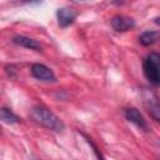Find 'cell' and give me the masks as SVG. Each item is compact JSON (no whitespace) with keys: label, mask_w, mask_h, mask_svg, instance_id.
<instances>
[{"label":"cell","mask_w":160,"mask_h":160,"mask_svg":"<svg viewBox=\"0 0 160 160\" xmlns=\"http://www.w3.org/2000/svg\"><path fill=\"white\" fill-rule=\"evenodd\" d=\"M34 160H35V159H34Z\"/></svg>","instance_id":"obj_11"},{"label":"cell","mask_w":160,"mask_h":160,"mask_svg":"<svg viewBox=\"0 0 160 160\" xmlns=\"http://www.w3.org/2000/svg\"><path fill=\"white\" fill-rule=\"evenodd\" d=\"M111 26L115 31L124 32V31L132 29L135 26V21L131 18H128L124 15H116L111 19Z\"/></svg>","instance_id":"obj_5"},{"label":"cell","mask_w":160,"mask_h":160,"mask_svg":"<svg viewBox=\"0 0 160 160\" xmlns=\"http://www.w3.org/2000/svg\"><path fill=\"white\" fill-rule=\"evenodd\" d=\"M158 39H159V32L154 31V30H146L139 36V41L144 46H150V45L155 44L158 41Z\"/></svg>","instance_id":"obj_8"},{"label":"cell","mask_w":160,"mask_h":160,"mask_svg":"<svg viewBox=\"0 0 160 160\" xmlns=\"http://www.w3.org/2000/svg\"><path fill=\"white\" fill-rule=\"evenodd\" d=\"M31 118L39 125H41L49 130H52V131H62L65 128V125L60 120V118H58L52 111H50L48 108H45L42 105H36L32 108Z\"/></svg>","instance_id":"obj_1"},{"label":"cell","mask_w":160,"mask_h":160,"mask_svg":"<svg viewBox=\"0 0 160 160\" xmlns=\"http://www.w3.org/2000/svg\"><path fill=\"white\" fill-rule=\"evenodd\" d=\"M0 121L5 124H18L20 119L9 108H0Z\"/></svg>","instance_id":"obj_9"},{"label":"cell","mask_w":160,"mask_h":160,"mask_svg":"<svg viewBox=\"0 0 160 160\" xmlns=\"http://www.w3.org/2000/svg\"><path fill=\"white\" fill-rule=\"evenodd\" d=\"M12 42L15 45H19V46H22V48H26V49H30V50H36V51L41 50V45H40L39 41L34 40L31 38L24 36V35H18V36L12 38Z\"/></svg>","instance_id":"obj_7"},{"label":"cell","mask_w":160,"mask_h":160,"mask_svg":"<svg viewBox=\"0 0 160 160\" xmlns=\"http://www.w3.org/2000/svg\"><path fill=\"white\" fill-rule=\"evenodd\" d=\"M56 16H58L59 25L61 28H68L75 21L78 14H76L75 10H72L70 8H61L56 11Z\"/></svg>","instance_id":"obj_4"},{"label":"cell","mask_w":160,"mask_h":160,"mask_svg":"<svg viewBox=\"0 0 160 160\" xmlns=\"http://www.w3.org/2000/svg\"><path fill=\"white\" fill-rule=\"evenodd\" d=\"M125 118L126 120H129L130 122L135 124L136 126H139L140 129H144V130H148V122L146 120L144 119L142 114L135 109V108H129L125 110Z\"/></svg>","instance_id":"obj_6"},{"label":"cell","mask_w":160,"mask_h":160,"mask_svg":"<svg viewBox=\"0 0 160 160\" xmlns=\"http://www.w3.org/2000/svg\"><path fill=\"white\" fill-rule=\"evenodd\" d=\"M31 74L34 75V78H36L41 81H46V82H55L56 81V76H55L54 71L44 64H32Z\"/></svg>","instance_id":"obj_3"},{"label":"cell","mask_w":160,"mask_h":160,"mask_svg":"<svg viewBox=\"0 0 160 160\" xmlns=\"http://www.w3.org/2000/svg\"><path fill=\"white\" fill-rule=\"evenodd\" d=\"M86 140H88V142H89V144H90V145L92 146V149H94V152L96 154V156H98V159H99V160H104V158H102V155H101V154L99 152V149H98V148H96V146L94 145V142H92V141H90V139H86Z\"/></svg>","instance_id":"obj_10"},{"label":"cell","mask_w":160,"mask_h":160,"mask_svg":"<svg viewBox=\"0 0 160 160\" xmlns=\"http://www.w3.org/2000/svg\"><path fill=\"white\" fill-rule=\"evenodd\" d=\"M144 75L152 85H159L160 82V56L156 52H151L144 60Z\"/></svg>","instance_id":"obj_2"}]
</instances>
